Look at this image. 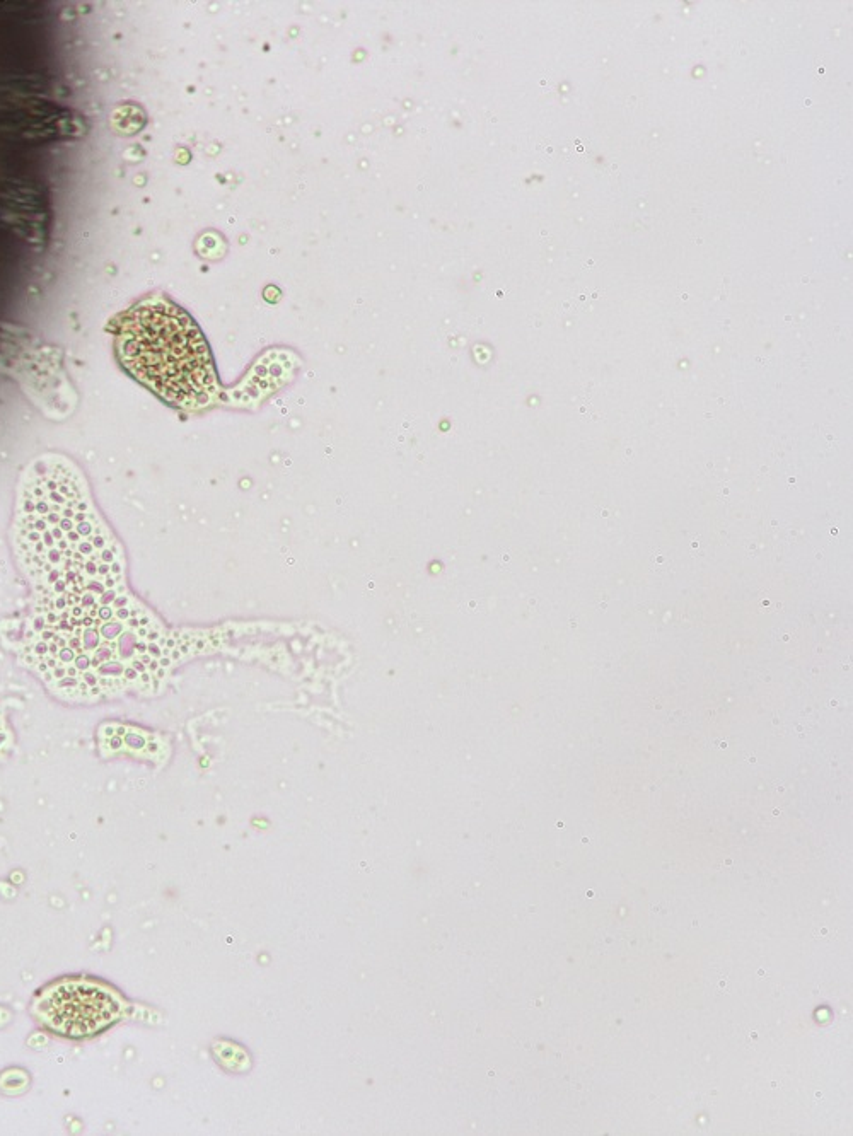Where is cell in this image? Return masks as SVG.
<instances>
[{"mask_svg":"<svg viewBox=\"0 0 853 1136\" xmlns=\"http://www.w3.org/2000/svg\"><path fill=\"white\" fill-rule=\"evenodd\" d=\"M115 348L123 369L168 405L192 410L214 391L209 343L175 302L147 297L115 323Z\"/></svg>","mask_w":853,"mask_h":1136,"instance_id":"cell-1","label":"cell"},{"mask_svg":"<svg viewBox=\"0 0 853 1136\" xmlns=\"http://www.w3.org/2000/svg\"><path fill=\"white\" fill-rule=\"evenodd\" d=\"M38 1014L52 1031L62 1036L88 1038L117 1021L122 1003L105 986L91 981H64L43 993Z\"/></svg>","mask_w":853,"mask_h":1136,"instance_id":"cell-2","label":"cell"},{"mask_svg":"<svg viewBox=\"0 0 853 1136\" xmlns=\"http://www.w3.org/2000/svg\"><path fill=\"white\" fill-rule=\"evenodd\" d=\"M816 935H818L816 939L819 940H833L835 939L836 932L835 930H831V928L823 927L819 928V932Z\"/></svg>","mask_w":853,"mask_h":1136,"instance_id":"cell-3","label":"cell"}]
</instances>
